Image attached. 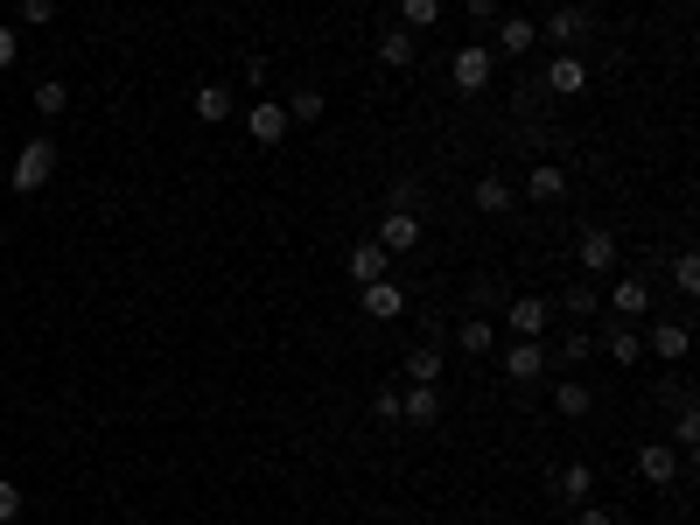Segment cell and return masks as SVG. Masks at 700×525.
<instances>
[{"label":"cell","mask_w":700,"mask_h":525,"mask_svg":"<svg viewBox=\"0 0 700 525\" xmlns=\"http://www.w3.org/2000/svg\"><path fill=\"white\" fill-rule=\"evenodd\" d=\"M56 176V141H43V134H35L29 147H22V155H14V190H22V197H35V190H43V182Z\"/></svg>","instance_id":"cell-1"},{"label":"cell","mask_w":700,"mask_h":525,"mask_svg":"<svg viewBox=\"0 0 700 525\" xmlns=\"http://www.w3.org/2000/svg\"><path fill=\"white\" fill-rule=\"evenodd\" d=\"M490 70H498V56H490V43H463L456 56H448V78H456V91H490Z\"/></svg>","instance_id":"cell-2"},{"label":"cell","mask_w":700,"mask_h":525,"mask_svg":"<svg viewBox=\"0 0 700 525\" xmlns=\"http://www.w3.org/2000/svg\"><path fill=\"white\" fill-rule=\"evenodd\" d=\"M546 323H554V302H546V294H519V302H504V329L525 336V344H540Z\"/></svg>","instance_id":"cell-3"},{"label":"cell","mask_w":700,"mask_h":525,"mask_svg":"<svg viewBox=\"0 0 700 525\" xmlns=\"http://www.w3.org/2000/svg\"><path fill=\"white\" fill-rule=\"evenodd\" d=\"M540 91H554V99H581V91H589V64H581L575 49H554V56H546V85Z\"/></svg>","instance_id":"cell-4"},{"label":"cell","mask_w":700,"mask_h":525,"mask_svg":"<svg viewBox=\"0 0 700 525\" xmlns=\"http://www.w3.org/2000/svg\"><path fill=\"white\" fill-rule=\"evenodd\" d=\"M288 105H280V99H253V105H245V134H253L259 147H280V141H288Z\"/></svg>","instance_id":"cell-5"},{"label":"cell","mask_w":700,"mask_h":525,"mask_svg":"<svg viewBox=\"0 0 700 525\" xmlns=\"http://www.w3.org/2000/svg\"><path fill=\"white\" fill-rule=\"evenodd\" d=\"M546 491H554L567 512H581V504H596V470L589 462H560V470L546 477Z\"/></svg>","instance_id":"cell-6"},{"label":"cell","mask_w":700,"mask_h":525,"mask_svg":"<svg viewBox=\"0 0 700 525\" xmlns=\"http://www.w3.org/2000/svg\"><path fill=\"white\" fill-rule=\"evenodd\" d=\"M637 477H645L652 491L679 483V448H673V442H645V448H637Z\"/></svg>","instance_id":"cell-7"},{"label":"cell","mask_w":700,"mask_h":525,"mask_svg":"<svg viewBox=\"0 0 700 525\" xmlns=\"http://www.w3.org/2000/svg\"><path fill=\"white\" fill-rule=\"evenodd\" d=\"M533 43H540V22H525V14H498L490 56H533Z\"/></svg>","instance_id":"cell-8"},{"label":"cell","mask_w":700,"mask_h":525,"mask_svg":"<svg viewBox=\"0 0 700 525\" xmlns=\"http://www.w3.org/2000/svg\"><path fill=\"white\" fill-rule=\"evenodd\" d=\"M575 259H581V273H589V280L616 273V238L602 232V224H589V232H581V246H575Z\"/></svg>","instance_id":"cell-9"},{"label":"cell","mask_w":700,"mask_h":525,"mask_svg":"<svg viewBox=\"0 0 700 525\" xmlns=\"http://www.w3.org/2000/svg\"><path fill=\"white\" fill-rule=\"evenodd\" d=\"M504 379H512V386H540L546 379V344L512 336V350H504Z\"/></svg>","instance_id":"cell-10"},{"label":"cell","mask_w":700,"mask_h":525,"mask_svg":"<svg viewBox=\"0 0 700 525\" xmlns=\"http://www.w3.org/2000/svg\"><path fill=\"white\" fill-rule=\"evenodd\" d=\"M378 246H386L392 259L413 253V246H421V217H413V211H378Z\"/></svg>","instance_id":"cell-11"},{"label":"cell","mask_w":700,"mask_h":525,"mask_svg":"<svg viewBox=\"0 0 700 525\" xmlns=\"http://www.w3.org/2000/svg\"><path fill=\"white\" fill-rule=\"evenodd\" d=\"M357 294H365L371 323H400V315H407V288H400V280H365Z\"/></svg>","instance_id":"cell-12"},{"label":"cell","mask_w":700,"mask_h":525,"mask_svg":"<svg viewBox=\"0 0 700 525\" xmlns=\"http://www.w3.org/2000/svg\"><path fill=\"white\" fill-rule=\"evenodd\" d=\"M400 421L407 427H434L442 421V386H407L400 392Z\"/></svg>","instance_id":"cell-13"},{"label":"cell","mask_w":700,"mask_h":525,"mask_svg":"<svg viewBox=\"0 0 700 525\" xmlns=\"http://www.w3.org/2000/svg\"><path fill=\"white\" fill-rule=\"evenodd\" d=\"M589 29H596L589 8H554V14H546V29H540V43H581Z\"/></svg>","instance_id":"cell-14"},{"label":"cell","mask_w":700,"mask_h":525,"mask_svg":"<svg viewBox=\"0 0 700 525\" xmlns=\"http://www.w3.org/2000/svg\"><path fill=\"white\" fill-rule=\"evenodd\" d=\"M189 112H197L203 126H224V120L238 112V99H232L224 85H197V91H189Z\"/></svg>","instance_id":"cell-15"},{"label":"cell","mask_w":700,"mask_h":525,"mask_svg":"<svg viewBox=\"0 0 700 525\" xmlns=\"http://www.w3.org/2000/svg\"><path fill=\"white\" fill-rule=\"evenodd\" d=\"M687 344H693L687 323H652V329H645V350H652L658 365H679V358H687Z\"/></svg>","instance_id":"cell-16"},{"label":"cell","mask_w":700,"mask_h":525,"mask_svg":"<svg viewBox=\"0 0 700 525\" xmlns=\"http://www.w3.org/2000/svg\"><path fill=\"white\" fill-rule=\"evenodd\" d=\"M602 350H610V365H637V358H645V329H631V323H602Z\"/></svg>","instance_id":"cell-17"},{"label":"cell","mask_w":700,"mask_h":525,"mask_svg":"<svg viewBox=\"0 0 700 525\" xmlns=\"http://www.w3.org/2000/svg\"><path fill=\"white\" fill-rule=\"evenodd\" d=\"M610 309H616V315H645V309H652V280H645V273L610 280Z\"/></svg>","instance_id":"cell-18"},{"label":"cell","mask_w":700,"mask_h":525,"mask_svg":"<svg viewBox=\"0 0 700 525\" xmlns=\"http://www.w3.org/2000/svg\"><path fill=\"white\" fill-rule=\"evenodd\" d=\"M344 267H351V280H357V288H365V280H386L392 253L378 246V238H365V246H351V259H344Z\"/></svg>","instance_id":"cell-19"},{"label":"cell","mask_w":700,"mask_h":525,"mask_svg":"<svg viewBox=\"0 0 700 525\" xmlns=\"http://www.w3.org/2000/svg\"><path fill=\"white\" fill-rule=\"evenodd\" d=\"M413 56H421L413 29H386V35H378V64H386V70H413Z\"/></svg>","instance_id":"cell-20"},{"label":"cell","mask_w":700,"mask_h":525,"mask_svg":"<svg viewBox=\"0 0 700 525\" xmlns=\"http://www.w3.org/2000/svg\"><path fill=\"white\" fill-rule=\"evenodd\" d=\"M525 197H533V203H560L567 197V168L560 161H540L533 176H525Z\"/></svg>","instance_id":"cell-21"},{"label":"cell","mask_w":700,"mask_h":525,"mask_svg":"<svg viewBox=\"0 0 700 525\" xmlns=\"http://www.w3.org/2000/svg\"><path fill=\"white\" fill-rule=\"evenodd\" d=\"M456 344L469 350V358H490V344H498V323H490V315H463V323H456Z\"/></svg>","instance_id":"cell-22"},{"label":"cell","mask_w":700,"mask_h":525,"mask_svg":"<svg viewBox=\"0 0 700 525\" xmlns=\"http://www.w3.org/2000/svg\"><path fill=\"white\" fill-rule=\"evenodd\" d=\"M407 386H442V350H434V344L407 350Z\"/></svg>","instance_id":"cell-23"},{"label":"cell","mask_w":700,"mask_h":525,"mask_svg":"<svg viewBox=\"0 0 700 525\" xmlns=\"http://www.w3.org/2000/svg\"><path fill=\"white\" fill-rule=\"evenodd\" d=\"M554 406H560L567 421H581V414L596 406V386H581V379H554Z\"/></svg>","instance_id":"cell-24"},{"label":"cell","mask_w":700,"mask_h":525,"mask_svg":"<svg viewBox=\"0 0 700 525\" xmlns=\"http://www.w3.org/2000/svg\"><path fill=\"white\" fill-rule=\"evenodd\" d=\"M512 203H519V190H512V182H504V176H484V182H477V211L504 217V211H512Z\"/></svg>","instance_id":"cell-25"},{"label":"cell","mask_w":700,"mask_h":525,"mask_svg":"<svg viewBox=\"0 0 700 525\" xmlns=\"http://www.w3.org/2000/svg\"><path fill=\"white\" fill-rule=\"evenodd\" d=\"M280 105H288V120H295V126H315V120H323V91H309V85L288 91Z\"/></svg>","instance_id":"cell-26"},{"label":"cell","mask_w":700,"mask_h":525,"mask_svg":"<svg viewBox=\"0 0 700 525\" xmlns=\"http://www.w3.org/2000/svg\"><path fill=\"white\" fill-rule=\"evenodd\" d=\"M442 8H448V0H400V29H413V35L434 29V22H442Z\"/></svg>","instance_id":"cell-27"},{"label":"cell","mask_w":700,"mask_h":525,"mask_svg":"<svg viewBox=\"0 0 700 525\" xmlns=\"http://www.w3.org/2000/svg\"><path fill=\"white\" fill-rule=\"evenodd\" d=\"M29 105H35V120H56V112H64V105H70V91H64V85H56V78H43V85H35V91H29Z\"/></svg>","instance_id":"cell-28"},{"label":"cell","mask_w":700,"mask_h":525,"mask_svg":"<svg viewBox=\"0 0 700 525\" xmlns=\"http://www.w3.org/2000/svg\"><path fill=\"white\" fill-rule=\"evenodd\" d=\"M666 442L693 456V442H700V414H693V400H679V414H673V435H666Z\"/></svg>","instance_id":"cell-29"},{"label":"cell","mask_w":700,"mask_h":525,"mask_svg":"<svg viewBox=\"0 0 700 525\" xmlns=\"http://www.w3.org/2000/svg\"><path fill=\"white\" fill-rule=\"evenodd\" d=\"M371 421L378 427H400V386H378L371 392Z\"/></svg>","instance_id":"cell-30"},{"label":"cell","mask_w":700,"mask_h":525,"mask_svg":"<svg viewBox=\"0 0 700 525\" xmlns=\"http://www.w3.org/2000/svg\"><path fill=\"white\" fill-rule=\"evenodd\" d=\"M673 288L679 294H700V253H673Z\"/></svg>","instance_id":"cell-31"},{"label":"cell","mask_w":700,"mask_h":525,"mask_svg":"<svg viewBox=\"0 0 700 525\" xmlns=\"http://www.w3.org/2000/svg\"><path fill=\"white\" fill-rule=\"evenodd\" d=\"M589 350H596V336H589V329H567V336H560V350H554V365H581Z\"/></svg>","instance_id":"cell-32"},{"label":"cell","mask_w":700,"mask_h":525,"mask_svg":"<svg viewBox=\"0 0 700 525\" xmlns=\"http://www.w3.org/2000/svg\"><path fill=\"white\" fill-rule=\"evenodd\" d=\"M560 309L567 315H596V288H589V280H575V288L560 294Z\"/></svg>","instance_id":"cell-33"},{"label":"cell","mask_w":700,"mask_h":525,"mask_svg":"<svg viewBox=\"0 0 700 525\" xmlns=\"http://www.w3.org/2000/svg\"><path fill=\"white\" fill-rule=\"evenodd\" d=\"M14 518H22V483L0 477V525H14Z\"/></svg>","instance_id":"cell-34"},{"label":"cell","mask_w":700,"mask_h":525,"mask_svg":"<svg viewBox=\"0 0 700 525\" xmlns=\"http://www.w3.org/2000/svg\"><path fill=\"white\" fill-rule=\"evenodd\" d=\"M22 22L29 29H49L56 22V0H22Z\"/></svg>","instance_id":"cell-35"},{"label":"cell","mask_w":700,"mask_h":525,"mask_svg":"<svg viewBox=\"0 0 700 525\" xmlns=\"http://www.w3.org/2000/svg\"><path fill=\"white\" fill-rule=\"evenodd\" d=\"M498 8H504V0H463V14H469L477 29H490V22H498Z\"/></svg>","instance_id":"cell-36"},{"label":"cell","mask_w":700,"mask_h":525,"mask_svg":"<svg viewBox=\"0 0 700 525\" xmlns=\"http://www.w3.org/2000/svg\"><path fill=\"white\" fill-rule=\"evenodd\" d=\"M14 56H22V35H14L8 22H0V70H8V64H14Z\"/></svg>","instance_id":"cell-37"},{"label":"cell","mask_w":700,"mask_h":525,"mask_svg":"<svg viewBox=\"0 0 700 525\" xmlns=\"http://www.w3.org/2000/svg\"><path fill=\"white\" fill-rule=\"evenodd\" d=\"M575 525H616V518L602 512V504H581V512H575Z\"/></svg>","instance_id":"cell-38"}]
</instances>
